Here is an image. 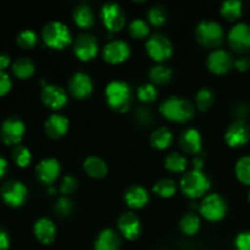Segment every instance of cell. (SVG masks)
<instances>
[{
    "label": "cell",
    "instance_id": "1",
    "mask_svg": "<svg viewBox=\"0 0 250 250\" xmlns=\"http://www.w3.org/2000/svg\"><path fill=\"white\" fill-rule=\"evenodd\" d=\"M159 111L168 121L186 124L194 117L195 107L188 99L172 95L161 103Z\"/></svg>",
    "mask_w": 250,
    "mask_h": 250
},
{
    "label": "cell",
    "instance_id": "2",
    "mask_svg": "<svg viewBox=\"0 0 250 250\" xmlns=\"http://www.w3.org/2000/svg\"><path fill=\"white\" fill-rule=\"evenodd\" d=\"M106 103L112 110L117 112L128 111L133 100V90L128 83L124 81H111L105 87Z\"/></svg>",
    "mask_w": 250,
    "mask_h": 250
},
{
    "label": "cell",
    "instance_id": "3",
    "mask_svg": "<svg viewBox=\"0 0 250 250\" xmlns=\"http://www.w3.org/2000/svg\"><path fill=\"white\" fill-rule=\"evenodd\" d=\"M210 185L211 182L207 173L199 170H194V168L187 171L180 181L181 190L189 199L204 198L205 195H208Z\"/></svg>",
    "mask_w": 250,
    "mask_h": 250
},
{
    "label": "cell",
    "instance_id": "4",
    "mask_svg": "<svg viewBox=\"0 0 250 250\" xmlns=\"http://www.w3.org/2000/svg\"><path fill=\"white\" fill-rule=\"evenodd\" d=\"M42 39L46 46L56 50H62L73 43L70 28L60 21L48 22L42 29Z\"/></svg>",
    "mask_w": 250,
    "mask_h": 250
},
{
    "label": "cell",
    "instance_id": "5",
    "mask_svg": "<svg viewBox=\"0 0 250 250\" xmlns=\"http://www.w3.org/2000/svg\"><path fill=\"white\" fill-rule=\"evenodd\" d=\"M195 38L200 45L216 50L225 39L224 28L216 21L203 20L195 28Z\"/></svg>",
    "mask_w": 250,
    "mask_h": 250
},
{
    "label": "cell",
    "instance_id": "6",
    "mask_svg": "<svg viewBox=\"0 0 250 250\" xmlns=\"http://www.w3.org/2000/svg\"><path fill=\"white\" fill-rule=\"evenodd\" d=\"M199 214L208 221L216 222L224 219L227 214V202L219 193H210L200 202Z\"/></svg>",
    "mask_w": 250,
    "mask_h": 250
},
{
    "label": "cell",
    "instance_id": "7",
    "mask_svg": "<svg viewBox=\"0 0 250 250\" xmlns=\"http://www.w3.org/2000/svg\"><path fill=\"white\" fill-rule=\"evenodd\" d=\"M146 50L151 60L158 63H163L172 56L173 46L167 36L163 33H155L149 37L146 41Z\"/></svg>",
    "mask_w": 250,
    "mask_h": 250
},
{
    "label": "cell",
    "instance_id": "8",
    "mask_svg": "<svg viewBox=\"0 0 250 250\" xmlns=\"http://www.w3.org/2000/svg\"><path fill=\"white\" fill-rule=\"evenodd\" d=\"M0 197L7 207L20 208L26 203L28 190L21 181L9 180L0 188Z\"/></svg>",
    "mask_w": 250,
    "mask_h": 250
},
{
    "label": "cell",
    "instance_id": "9",
    "mask_svg": "<svg viewBox=\"0 0 250 250\" xmlns=\"http://www.w3.org/2000/svg\"><path fill=\"white\" fill-rule=\"evenodd\" d=\"M100 20L110 33H116L124 29L126 24V15L119 4L106 2L100 10Z\"/></svg>",
    "mask_w": 250,
    "mask_h": 250
},
{
    "label": "cell",
    "instance_id": "10",
    "mask_svg": "<svg viewBox=\"0 0 250 250\" xmlns=\"http://www.w3.org/2000/svg\"><path fill=\"white\" fill-rule=\"evenodd\" d=\"M26 132L24 122L17 116H10L0 127V138L6 146H19Z\"/></svg>",
    "mask_w": 250,
    "mask_h": 250
},
{
    "label": "cell",
    "instance_id": "11",
    "mask_svg": "<svg viewBox=\"0 0 250 250\" xmlns=\"http://www.w3.org/2000/svg\"><path fill=\"white\" fill-rule=\"evenodd\" d=\"M73 53L81 61L93 60L99 51V43L90 33H80L73 41Z\"/></svg>",
    "mask_w": 250,
    "mask_h": 250
},
{
    "label": "cell",
    "instance_id": "12",
    "mask_svg": "<svg viewBox=\"0 0 250 250\" xmlns=\"http://www.w3.org/2000/svg\"><path fill=\"white\" fill-rule=\"evenodd\" d=\"M103 59L107 63L119 65L128 60L131 56V46L122 39H111L104 45L102 50Z\"/></svg>",
    "mask_w": 250,
    "mask_h": 250
},
{
    "label": "cell",
    "instance_id": "13",
    "mask_svg": "<svg viewBox=\"0 0 250 250\" xmlns=\"http://www.w3.org/2000/svg\"><path fill=\"white\" fill-rule=\"evenodd\" d=\"M225 141L231 148H242L250 141V126L243 120H234L225 132Z\"/></svg>",
    "mask_w": 250,
    "mask_h": 250
},
{
    "label": "cell",
    "instance_id": "14",
    "mask_svg": "<svg viewBox=\"0 0 250 250\" xmlns=\"http://www.w3.org/2000/svg\"><path fill=\"white\" fill-rule=\"evenodd\" d=\"M229 45L238 54L250 50V24L246 22H238L234 24L227 36Z\"/></svg>",
    "mask_w": 250,
    "mask_h": 250
},
{
    "label": "cell",
    "instance_id": "15",
    "mask_svg": "<svg viewBox=\"0 0 250 250\" xmlns=\"http://www.w3.org/2000/svg\"><path fill=\"white\" fill-rule=\"evenodd\" d=\"M41 99L48 109L53 111H59L67 105V93L62 87L58 84H46L42 88Z\"/></svg>",
    "mask_w": 250,
    "mask_h": 250
},
{
    "label": "cell",
    "instance_id": "16",
    "mask_svg": "<svg viewBox=\"0 0 250 250\" xmlns=\"http://www.w3.org/2000/svg\"><path fill=\"white\" fill-rule=\"evenodd\" d=\"M234 66V60L231 54L225 49H216L209 54L207 59L208 70L215 75H225Z\"/></svg>",
    "mask_w": 250,
    "mask_h": 250
},
{
    "label": "cell",
    "instance_id": "17",
    "mask_svg": "<svg viewBox=\"0 0 250 250\" xmlns=\"http://www.w3.org/2000/svg\"><path fill=\"white\" fill-rule=\"evenodd\" d=\"M93 81L88 73L78 71L70 77L67 88L70 94L76 99H85L93 93Z\"/></svg>",
    "mask_w": 250,
    "mask_h": 250
},
{
    "label": "cell",
    "instance_id": "18",
    "mask_svg": "<svg viewBox=\"0 0 250 250\" xmlns=\"http://www.w3.org/2000/svg\"><path fill=\"white\" fill-rule=\"evenodd\" d=\"M117 229L128 241H136L142 233V224L136 214L126 211L117 219Z\"/></svg>",
    "mask_w": 250,
    "mask_h": 250
},
{
    "label": "cell",
    "instance_id": "19",
    "mask_svg": "<svg viewBox=\"0 0 250 250\" xmlns=\"http://www.w3.org/2000/svg\"><path fill=\"white\" fill-rule=\"evenodd\" d=\"M61 173V165L56 159L46 158L36 166L37 180L45 186H51Z\"/></svg>",
    "mask_w": 250,
    "mask_h": 250
},
{
    "label": "cell",
    "instance_id": "20",
    "mask_svg": "<svg viewBox=\"0 0 250 250\" xmlns=\"http://www.w3.org/2000/svg\"><path fill=\"white\" fill-rule=\"evenodd\" d=\"M70 127L68 119L62 114L54 112L44 122L45 134L51 139H59L65 136Z\"/></svg>",
    "mask_w": 250,
    "mask_h": 250
},
{
    "label": "cell",
    "instance_id": "21",
    "mask_svg": "<svg viewBox=\"0 0 250 250\" xmlns=\"http://www.w3.org/2000/svg\"><path fill=\"white\" fill-rule=\"evenodd\" d=\"M203 138L202 134L195 128H187L181 133L180 146L182 151L187 155H199L202 151Z\"/></svg>",
    "mask_w": 250,
    "mask_h": 250
},
{
    "label": "cell",
    "instance_id": "22",
    "mask_svg": "<svg viewBox=\"0 0 250 250\" xmlns=\"http://www.w3.org/2000/svg\"><path fill=\"white\" fill-rule=\"evenodd\" d=\"M124 198L127 207L132 210L143 209L144 207L148 205L149 200H150L148 190L139 185H134L127 188Z\"/></svg>",
    "mask_w": 250,
    "mask_h": 250
},
{
    "label": "cell",
    "instance_id": "23",
    "mask_svg": "<svg viewBox=\"0 0 250 250\" xmlns=\"http://www.w3.org/2000/svg\"><path fill=\"white\" fill-rule=\"evenodd\" d=\"M33 233L42 244H51L56 238V226L48 217H41L33 225Z\"/></svg>",
    "mask_w": 250,
    "mask_h": 250
},
{
    "label": "cell",
    "instance_id": "24",
    "mask_svg": "<svg viewBox=\"0 0 250 250\" xmlns=\"http://www.w3.org/2000/svg\"><path fill=\"white\" fill-rule=\"evenodd\" d=\"M121 238L119 232L112 229H105L98 234L94 242V250H120Z\"/></svg>",
    "mask_w": 250,
    "mask_h": 250
},
{
    "label": "cell",
    "instance_id": "25",
    "mask_svg": "<svg viewBox=\"0 0 250 250\" xmlns=\"http://www.w3.org/2000/svg\"><path fill=\"white\" fill-rule=\"evenodd\" d=\"M83 170L87 173L89 177L95 178V180H100V178H104L107 175V164L99 156H88L87 159L83 163Z\"/></svg>",
    "mask_w": 250,
    "mask_h": 250
},
{
    "label": "cell",
    "instance_id": "26",
    "mask_svg": "<svg viewBox=\"0 0 250 250\" xmlns=\"http://www.w3.org/2000/svg\"><path fill=\"white\" fill-rule=\"evenodd\" d=\"M173 143V133L167 127H158L150 134V144L158 150H165Z\"/></svg>",
    "mask_w": 250,
    "mask_h": 250
},
{
    "label": "cell",
    "instance_id": "27",
    "mask_svg": "<svg viewBox=\"0 0 250 250\" xmlns=\"http://www.w3.org/2000/svg\"><path fill=\"white\" fill-rule=\"evenodd\" d=\"M75 23L80 28H89L94 24V12L92 7L87 4H80L75 7L72 12Z\"/></svg>",
    "mask_w": 250,
    "mask_h": 250
},
{
    "label": "cell",
    "instance_id": "28",
    "mask_svg": "<svg viewBox=\"0 0 250 250\" xmlns=\"http://www.w3.org/2000/svg\"><path fill=\"white\" fill-rule=\"evenodd\" d=\"M11 70L15 77L20 78V80H27L33 76L34 71H36V65L27 56H21L12 62Z\"/></svg>",
    "mask_w": 250,
    "mask_h": 250
},
{
    "label": "cell",
    "instance_id": "29",
    "mask_svg": "<svg viewBox=\"0 0 250 250\" xmlns=\"http://www.w3.org/2000/svg\"><path fill=\"white\" fill-rule=\"evenodd\" d=\"M173 72L171 67L164 65V63H158L154 65L153 67L149 70V78H150V83L158 85L167 84L172 81Z\"/></svg>",
    "mask_w": 250,
    "mask_h": 250
},
{
    "label": "cell",
    "instance_id": "30",
    "mask_svg": "<svg viewBox=\"0 0 250 250\" xmlns=\"http://www.w3.org/2000/svg\"><path fill=\"white\" fill-rule=\"evenodd\" d=\"M220 14L229 22L238 21L243 14V4L238 0H227L221 4Z\"/></svg>",
    "mask_w": 250,
    "mask_h": 250
},
{
    "label": "cell",
    "instance_id": "31",
    "mask_svg": "<svg viewBox=\"0 0 250 250\" xmlns=\"http://www.w3.org/2000/svg\"><path fill=\"white\" fill-rule=\"evenodd\" d=\"M200 217L195 212H188L183 215L180 221V229L186 236H194L198 233L200 229Z\"/></svg>",
    "mask_w": 250,
    "mask_h": 250
},
{
    "label": "cell",
    "instance_id": "32",
    "mask_svg": "<svg viewBox=\"0 0 250 250\" xmlns=\"http://www.w3.org/2000/svg\"><path fill=\"white\" fill-rule=\"evenodd\" d=\"M188 160L183 154L171 153L165 159V168L173 173H182L187 170Z\"/></svg>",
    "mask_w": 250,
    "mask_h": 250
},
{
    "label": "cell",
    "instance_id": "33",
    "mask_svg": "<svg viewBox=\"0 0 250 250\" xmlns=\"http://www.w3.org/2000/svg\"><path fill=\"white\" fill-rule=\"evenodd\" d=\"M153 192L159 198L168 199V198H172L176 194V192H177V185L171 178H161V180H159L154 185Z\"/></svg>",
    "mask_w": 250,
    "mask_h": 250
},
{
    "label": "cell",
    "instance_id": "34",
    "mask_svg": "<svg viewBox=\"0 0 250 250\" xmlns=\"http://www.w3.org/2000/svg\"><path fill=\"white\" fill-rule=\"evenodd\" d=\"M215 103V94L210 88H200L195 94V106L200 111H207Z\"/></svg>",
    "mask_w": 250,
    "mask_h": 250
},
{
    "label": "cell",
    "instance_id": "35",
    "mask_svg": "<svg viewBox=\"0 0 250 250\" xmlns=\"http://www.w3.org/2000/svg\"><path fill=\"white\" fill-rule=\"evenodd\" d=\"M11 159L19 167H27L32 161V153L27 146L19 144L11 150Z\"/></svg>",
    "mask_w": 250,
    "mask_h": 250
},
{
    "label": "cell",
    "instance_id": "36",
    "mask_svg": "<svg viewBox=\"0 0 250 250\" xmlns=\"http://www.w3.org/2000/svg\"><path fill=\"white\" fill-rule=\"evenodd\" d=\"M128 33L134 39H144L150 33V26L143 19H134L128 24Z\"/></svg>",
    "mask_w": 250,
    "mask_h": 250
},
{
    "label": "cell",
    "instance_id": "37",
    "mask_svg": "<svg viewBox=\"0 0 250 250\" xmlns=\"http://www.w3.org/2000/svg\"><path fill=\"white\" fill-rule=\"evenodd\" d=\"M158 88L153 83H143L137 88V98L144 104H151L158 99Z\"/></svg>",
    "mask_w": 250,
    "mask_h": 250
},
{
    "label": "cell",
    "instance_id": "38",
    "mask_svg": "<svg viewBox=\"0 0 250 250\" xmlns=\"http://www.w3.org/2000/svg\"><path fill=\"white\" fill-rule=\"evenodd\" d=\"M234 173L239 182L246 186H250V155L242 156L237 161Z\"/></svg>",
    "mask_w": 250,
    "mask_h": 250
},
{
    "label": "cell",
    "instance_id": "39",
    "mask_svg": "<svg viewBox=\"0 0 250 250\" xmlns=\"http://www.w3.org/2000/svg\"><path fill=\"white\" fill-rule=\"evenodd\" d=\"M16 43L20 48L24 49V50H29V49L34 48L38 43V36L32 29H23L20 32L16 37Z\"/></svg>",
    "mask_w": 250,
    "mask_h": 250
},
{
    "label": "cell",
    "instance_id": "40",
    "mask_svg": "<svg viewBox=\"0 0 250 250\" xmlns=\"http://www.w3.org/2000/svg\"><path fill=\"white\" fill-rule=\"evenodd\" d=\"M146 19H148V23H150L154 27H161L165 24L167 15H166V10L160 5L150 7L146 12Z\"/></svg>",
    "mask_w": 250,
    "mask_h": 250
},
{
    "label": "cell",
    "instance_id": "41",
    "mask_svg": "<svg viewBox=\"0 0 250 250\" xmlns=\"http://www.w3.org/2000/svg\"><path fill=\"white\" fill-rule=\"evenodd\" d=\"M73 202L68 197H60L54 204V211L60 217H67L73 211Z\"/></svg>",
    "mask_w": 250,
    "mask_h": 250
},
{
    "label": "cell",
    "instance_id": "42",
    "mask_svg": "<svg viewBox=\"0 0 250 250\" xmlns=\"http://www.w3.org/2000/svg\"><path fill=\"white\" fill-rule=\"evenodd\" d=\"M78 188V180L73 175H66L65 177L61 180L60 187L59 190L62 193L63 195H70L75 193Z\"/></svg>",
    "mask_w": 250,
    "mask_h": 250
},
{
    "label": "cell",
    "instance_id": "43",
    "mask_svg": "<svg viewBox=\"0 0 250 250\" xmlns=\"http://www.w3.org/2000/svg\"><path fill=\"white\" fill-rule=\"evenodd\" d=\"M134 120L141 126H149L153 122V114L148 107L139 106L134 111Z\"/></svg>",
    "mask_w": 250,
    "mask_h": 250
},
{
    "label": "cell",
    "instance_id": "44",
    "mask_svg": "<svg viewBox=\"0 0 250 250\" xmlns=\"http://www.w3.org/2000/svg\"><path fill=\"white\" fill-rule=\"evenodd\" d=\"M236 250H250V231H243L234 239Z\"/></svg>",
    "mask_w": 250,
    "mask_h": 250
},
{
    "label": "cell",
    "instance_id": "45",
    "mask_svg": "<svg viewBox=\"0 0 250 250\" xmlns=\"http://www.w3.org/2000/svg\"><path fill=\"white\" fill-rule=\"evenodd\" d=\"M12 87V81L5 71H0V97L7 94Z\"/></svg>",
    "mask_w": 250,
    "mask_h": 250
},
{
    "label": "cell",
    "instance_id": "46",
    "mask_svg": "<svg viewBox=\"0 0 250 250\" xmlns=\"http://www.w3.org/2000/svg\"><path fill=\"white\" fill-rule=\"evenodd\" d=\"M232 112L236 116V120H243V121H246V117L249 115V106L247 104L241 103V104H237L233 107Z\"/></svg>",
    "mask_w": 250,
    "mask_h": 250
},
{
    "label": "cell",
    "instance_id": "47",
    "mask_svg": "<svg viewBox=\"0 0 250 250\" xmlns=\"http://www.w3.org/2000/svg\"><path fill=\"white\" fill-rule=\"evenodd\" d=\"M234 67L239 71V72H247L250 68V59L242 56L234 60Z\"/></svg>",
    "mask_w": 250,
    "mask_h": 250
},
{
    "label": "cell",
    "instance_id": "48",
    "mask_svg": "<svg viewBox=\"0 0 250 250\" xmlns=\"http://www.w3.org/2000/svg\"><path fill=\"white\" fill-rule=\"evenodd\" d=\"M10 247L9 233L2 227H0V250H7Z\"/></svg>",
    "mask_w": 250,
    "mask_h": 250
},
{
    "label": "cell",
    "instance_id": "49",
    "mask_svg": "<svg viewBox=\"0 0 250 250\" xmlns=\"http://www.w3.org/2000/svg\"><path fill=\"white\" fill-rule=\"evenodd\" d=\"M10 65H11V58H10L9 54H0V71H5Z\"/></svg>",
    "mask_w": 250,
    "mask_h": 250
},
{
    "label": "cell",
    "instance_id": "50",
    "mask_svg": "<svg viewBox=\"0 0 250 250\" xmlns=\"http://www.w3.org/2000/svg\"><path fill=\"white\" fill-rule=\"evenodd\" d=\"M204 164H205V160L204 158H203V155H197L194 156V159H193V168H194V170L203 171V166H204Z\"/></svg>",
    "mask_w": 250,
    "mask_h": 250
},
{
    "label": "cell",
    "instance_id": "51",
    "mask_svg": "<svg viewBox=\"0 0 250 250\" xmlns=\"http://www.w3.org/2000/svg\"><path fill=\"white\" fill-rule=\"evenodd\" d=\"M7 172V161L4 156L0 155V180L6 175Z\"/></svg>",
    "mask_w": 250,
    "mask_h": 250
},
{
    "label": "cell",
    "instance_id": "52",
    "mask_svg": "<svg viewBox=\"0 0 250 250\" xmlns=\"http://www.w3.org/2000/svg\"><path fill=\"white\" fill-rule=\"evenodd\" d=\"M46 192H48V194H50V195H55L56 194V188L54 187V186H49L48 190H46Z\"/></svg>",
    "mask_w": 250,
    "mask_h": 250
},
{
    "label": "cell",
    "instance_id": "53",
    "mask_svg": "<svg viewBox=\"0 0 250 250\" xmlns=\"http://www.w3.org/2000/svg\"><path fill=\"white\" fill-rule=\"evenodd\" d=\"M248 199H249V202H250V189H249V193H248Z\"/></svg>",
    "mask_w": 250,
    "mask_h": 250
},
{
    "label": "cell",
    "instance_id": "54",
    "mask_svg": "<svg viewBox=\"0 0 250 250\" xmlns=\"http://www.w3.org/2000/svg\"><path fill=\"white\" fill-rule=\"evenodd\" d=\"M249 59H250V58H249Z\"/></svg>",
    "mask_w": 250,
    "mask_h": 250
}]
</instances>
